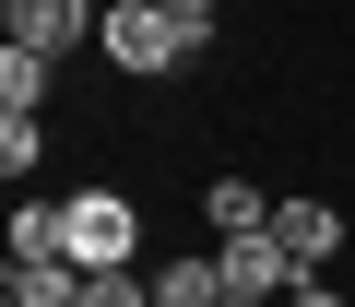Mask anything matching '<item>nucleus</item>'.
<instances>
[{"label": "nucleus", "mask_w": 355, "mask_h": 307, "mask_svg": "<svg viewBox=\"0 0 355 307\" xmlns=\"http://www.w3.org/2000/svg\"><path fill=\"white\" fill-rule=\"evenodd\" d=\"M95 48H107L119 71H178V59H202L214 36H202V24H178L166 0H107V12H95Z\"/></svg>", "instance_id": "nucleus-1"}, {"label": "nucleus", "mask_w": 355, "mask_h": 307, "mask_svg": "<svg viewBox=\"0 0 355 307\" xmlns=\"http://www.w3.org/2000/svg\"><path fill=\"white\" fill-rule=\"evenodd\" d=\"M60 213H71V260H83V272H130V260H142V213H130L119 189H71Z\"/></svg>", "instance_id": "nucleus-2"}, {"label": "nucleus", "mask_w": 355, "mask_h": 307, "mask_svg": "<svg viewBox=\"0 0 355 307\" xmlns=\"http://www.w3.org/2000/svg\"><path fill=\"white\" fill-rule=\"evenodd\" d=\"M95 12H107V0H0V24H12L24 48H48V59L95 48Z\"/></svg>", "instance_id": "nucleus-3"}, {"label": "nucleus", "mask_w": 355, "mask_h": 307, "mask_svg": "<svg viewBox=\"0 0 355 307\" xmlns=\"http://www.w3.org/2000/svg\"><path fill=\"white\" fill-rule=\"evenodd\" d=\"M272 236H284V260H296V272H331V260H343V213H331L320 189L272 201Z\"/></svg>", "instance_id": "nucleus-4"}, {"label": "nucleus", "mask_w": 355, "mask_h": 307, "mask_svg": "<svg viewBox=\"0 0 355 307\" xmlns=\"http://www.w3.org/2000/svg\"><path fill=\"white\" fill-rule=\"evenodd\" d=\"M214 272H225V295H261V307H284V283H296L284 236H214Z\"/></svg>", "instance_id": "nucleus-5"}, {"label": "nucleus", "mask_w": 355, "mask_h": 307, "mask_svg": "<svg viewBox=\"0 0 355 307\" xmlns=\"http://www.w3.org/2000/svg\"><path fill=\"white\" fill-rule=\"evenodd\" d=\"M154 307H225V272H214V248H178V260H154Z\"/></svg>", "instance_id": "nucleus-6"}, {"label": "nucleus", "mask_w": 355, "mask_h": 307, "mask_svg": "<svg viewBox=\"0 0 355 307\" xmlns=\"http://www.w3.org/2000/svg\"><path fill=\"white\" fill-rule=\"evenodd\" d=\"M0 307H83V260H12V295Z\"/></svg>", "instance_id": "nucleus-7"}, {"label": "nucleus", "mask_w": 355, "mask_h": 307, "mask_svg": "<svg viewBox=\"0 0 355 307\" xmlns=\"http://www.w3.org/2000/svg\"><path fill=\"white\" fill-rule=\"evenodd\" d=\"M202 225H214V236H272V201H261L249 178H214V189H202Z\"/></svg>", "instance_id": "nucleus-8"}, {"label": "nucleus", "mask_w": 355, "mask_h": 307, "mask_svg": "<svg viewBox=\"0 0 355 307\" xmlns=\"http://www.w3.org/2000/svg\"><path fill=\"white\" fill-rule=\"evenodd\" d=\"M48 83H60V59H48V48H24V36L0 48V106H48Z\"/></svg>", "instance_id": "nucleus-9"}, {"label": "nucleus", "mask_w": 355, "mask_h": 307, "mask_svg": "<svg viewBox=\"0 0 355 307\" xmlns=\"http://www.w3.org/2000/svg\"><path fill=\"white\" fill-rule=\"evenodd\" d=\"M36 166H48V130H36V106H0V178L24 189Z\"/></svg>", "instance_id": "nucleus-10"}, {"label": "nucleus", "mask_w": 355, "mask_h": 307, "mask_svg": "<svg viewBox=\"0 0 355 307\" xmlns=\"http://www.w3.org/2000/svg\"><path fill=\"white\" fill-rule=\"evenodd\" d=\"M83 307H154V272H83Z\"/></svg>", "instance_id": "nucleus-11"}, {"label": "nucleus", "mask_w": 355, "mask_h": 307, "mask_svg": "<svg viewBox=\"0 0 355 307\" xmlns=\"http://www.w3.org/2000/svg\"><path fill=\"white\" fill-rule=\"evenodd\" d=\"M284 307H343V283H331V272H296V283H284Z\"/></svg>", "instance_id": "nucleus-12"}, {"label": "nucleus", "mask_w": 355, "mask_h": 307, "mask_svg": "<svg viewBox=\"0 0 355 307\" xmlns=\"http://www.w3.org/2000/svg\"><path fill=\"white\" fill-rule=\"evenodd\" d=\"M166 12H178V24H202V36H214V12H225V0H166Z\"/></svg>", "instance_id": "nucleus-13"}, {"label": "nucleus", "mask_w": 355, "mask_h": 307, "mask_svg": "<svg viewBox=\"0 0 355 307\" xmlns=\"http://www.w3.org/2000/svg\"><path fill=\"white\" fill-rule=\"evenodd\" d=\"M225 307H261V295H225Z\"/></svg>", "instance_id": "nucleus-14"}]
</instances>
